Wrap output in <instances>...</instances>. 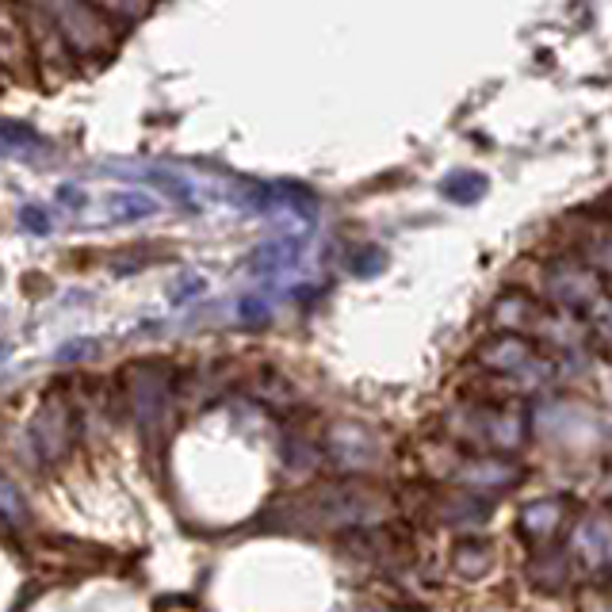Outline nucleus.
Listing matches in <instances>:
<instances>
[{"instance_id": "1", "label": "nucleus", "mask_w": 612, "mask_h": 612, "mask_svg": "<svg viewBox=\"0 0 612 612\" xmlns=\"http://www.w3.org/2000/svg\"><path fill=\"white\" fill-rule=\"evenodd\" d=\"M157 211V203L150 196H142V192H119V196L108 199V215L115 222H131V219H146Z\"/></svg>"}, {"instance_id": "2", "label": "nucleus", "mask_w": 612, "mask_h": 612, "mask_svg": "<svg viewBox=\"0 0 612 612\" xmlns=\"http://www.w3.org/2000/svg\"><path fill=\"white\" fill-rule=\"evenodd\" d=\"M0 513H8V517H16L20 513V498L12 494V486L0 479Z\"/></svg>"}]
</instances>
